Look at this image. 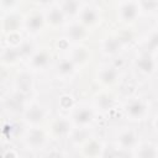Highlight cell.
Instances as JSON below:
<instances>
[{
  "label": "cell",
  "instance_id": "obj_1",
  "mask_svg": "<svg viewBox=\"0 0 158 158\" xmlns=\"http://www.w3.org/2000/svg\"><path fill=\"white\" fill-rule=\"evenodd\" d=\"M149 101L142 96H131L122 105V112L125 117L131 122H139L149 115Z\"/></svg>",
  "mask_w": 158,
  "mask_h": 158
},
{
  "label": "cell",
  "instance_id": "obj_2",
  "mask_svg": "<svg viewBox=\"0 0 158 158\" xmlns=\"http://www.w3.org/2000/svg\"><path fill=\"white\" fill-rule=\"evenodd\" d=\"M139 141V133L135 127L122 126L114 135V148L117 151H133Z\"/></svg>",
  "mask_w": 158,
  "mask_h": 158
},
{
  "label": "cell",
  "instance_id": "obj_3",
  "mask_svg": "<svg viewBox=\"0 0 158 158\" xmlns=\"http://www.w3.org/2000/svg\"><path fill=\"white\" fill-rule=\"evenodd\" d=\"M49 135L41 126H28L22 135V143L30 151H41L47 147Z\"/></svg>",
  "mask_w": 158,
  "mask_h": 158
},
{
  "label": "cell",
  "instance_id": "obj_4",
  "mask_svg": "<svg viewBox=\"0 0 158 158\" xmlns=\"http://www.w3.org/2000/svg\"><path fill=\"white\" fill-rule=\"evenodd\" d=\"M68 117L73 127H84L89 128L94 125L96 118V112L91 105L88 104H77L72 111L68 114Z\"/></svg>",
  "mask_w": 158,
  "mask_h": 158
},
{
  "label": "cell",
  "instance_id": "obj_5",
  "mask_svg": "<svg viewBox=\"0 0 158 158\" xmlns=\"http://www.w3.org/2000/svg\"><path fill=\"white\" fill-rule=\"evenodd\" d=\"M118 104L116 94L111 89H100L94 96L91 106L96 114L107 115L116 109Z\"/></svg>",
  "mask_w": 158,
  "mask_h": 158
},
{
  "label": "cell",
  "instance_id": "obj_6",
  "mask_svg": "<svg viewBox=\"0 0 158 158\" xmlns=\"http://www.w3.org/2000/svg\"><path fill=\"white\" fill-rule=\"evenodd\" d=\"M101 20H102V16H101L100 7L95 2H83L80 11L75 19V21H78L89 31L98 27Z\"/></svg>",
  "mask_w": 158,
  "mask_h": 158
},
{
  "label": "cell",
  "instance_id": "obj_7",
  "mask_svg": "<svg viewBox=\"0 0 158 158\" xmlns=\"http://www.w3.org/2000/svg\"><path fill=\"white\" fill-rule=\"evenodd\" d=\"M121 78L120 68L112 63H104L96 68L95 80L102 89H111Z\"/></svg>",
  "mask_w": 158,
  "mask_h": 158
},
{
  "label": "cell",
  "instance_id": "obj_8",
  "mask_svg": "<svg viewBox=\"0 0 158 158\" xmlns=\"http://www.w3.org/2000/svg\"><path fill=\"white\" fill-rule=\"evenodd\" d=\"M115 10H116L117 20L121 23H123V25H132V23H135L138 20L139 15H141V10H139L137 0L118 1L115 5Z\"/></svg>",
  "mask_w": 158,
  "mask_h": 158
},
{
  "label": "cell",
  "instance_id": "obj_9",
  "mask_svg": "<svg viewBox=\"0 0 158 158\" xmlns=\"http://www.w3.org/2000/svg\"><path fill=\"white\" fill-rule=\"evenodd\" d=\"M48 116L47 107L38 101H30L22 110V117L27 126H40Z\"/></svg>",
  "mask_w": 158,
  "mask_h": 158
},
{
  "label": "cell",
  "instance_id": "obj_10",
  "mask_svg": "<svg viewBox=\"0 0 158 158\" xmlns=\"http://www.w3.org/2000/svg\"><path fill=\"white\" fill-rule=\"evenodd\" d=\"M26 60L28 67L27 69H30L31 72H43L52 63V53L46 47L36 48Z\"/></svg>",
  "mask_w": 158,
  "mask_h": 158
},
{
  "label": "cell",
  "instance_id": "obj_11",
  "mask_svg": "<svg viewBox=\"0 0 158 158\" xmlns=\"http://www.w3.org/2000/svg\"><path fill=\"white\" fill-rule=\"evenodd\" d=\"M72 128H73V125L68 116L57 115L51 118L47 132H48L49 137H52L54 139H62V138L68 137Z\"/></svg>",
  "mask_w": 158,
  "mask_h": 158
},
{
  "label": "cell",
  "instance_id": "obj_12",
  "mask_svg": "<svg viewBox=\"0 0 158 158\" xmlns=\"http://www.w3.org/2000/svg\"><path fill=\"white\" fill-rule=\"evenodd\" d=\"M44 27H46V21H44L43 10L32 9L26 15H23L22 28H25V31H27L28 33L38 35L40 32L43 31Z\"/></svg>",
  "mask_w": 158,
  "mask_h": 158
},
{
  "label": "cell",
  "instance_id": "obj_13",
  "mask_svg": "<svg viewBox=\"0 0 158 158\" xmlns=\"http://www.w3.org/2000/svg\"><path fill=\"white\" fill-rule=\"evenodd\" d=\"M125 43H126L125 38L118 33L107 35L106 37L102 38L100 43V52L105 57H115L122 51Z\"/></svg>",
  "mask_w": 158,
  "mask_h": 158
},
{
  "label": "cell",
  "instance_id": "obj_14",
  "mask_svg": "<svg viewBox=\"0 0 158 158\" xmlns=\"http://www.w3.org/2000/svg\"><path fill=\"white\" fill-rule=\"evenodd\" d=\"M135 67H136L137 72H139L142 75L149 77V75L154 74L156 68H157L156 53L148 52L147 49L141 51L135 58Z\"/></svg>",
  "mask_w": 158,
  "mask_h": 158
},
{
  "label": "cell",
  "instance_id": "obj_15",
  "mask_svg": "<svg viewBox=\"0 0 158 158\" xmlns=\"http://www.w3.org/2000/svg\"><path fill=\"white\" fill-rule=\"evenodd\" d=\"M44 21L46 26H49L51 28H64V26L68 23L67 17L62 12V10L57 6L56 2H51L47 5L46 9H43Z\"/></svg>",
  "mask_w": 158,
  "mask_h": 158
},
{
  "label": "cell",
  "instance_id": "obj_16",
  "mask_svg": "<svg viewBox=\"0 0 158 158\" xmlns=\"http://www.w3.org/2000/svg\"><path fill=\"white\" fill-rule=\"evenodd\" d=\"M89 35V30H86L83 25H80L78 21H68V23L64 26V38L70 44H78L81 43Z\"/></svg>",
  "mask_w": 158,
  "mask_h": 158
},
{
  "label": "cell",
  "instance_id": "obj_17",
  "mask_svg": "<svg viewBox=\"0 0 158 158\" xmlns=\"http://www.w3.org/2000/svg\"><path fill=\"white\" fill-rule=\"evenodd\" d=\"M77 67L78 69L86 65L90 59H91V51L88 46L83 43L78 44H72L70 48L68 49V56H67Z\"/></svg>",
  "mask_w": 158,
  "mask_h": 158
},
{
  "label": "cell",
  "instance_id": "obj_18",
  "mask_svg": "<svg viewBox=\"0 0 158 158\" xmlns=\"http://www.w3.org/2000/svg\"><path fill=\"white\" fill-rule=\"evenodd\" d=\"M105 147V143L99 137L93 136L84 144H81L79 149L81 157L84 158H102Z\"/></svg>",
  "mask_w": 158,
  "mask_h": 158
},
{
  "label": "cell",
  "instance_id": "obj_19",
  "mask_svg": "<svg viewBox=\"0 0 158 158\" xmlns=\"http://www.w3.org/2000/svg\"><path fill=\"white\" fill-rule=\"evenodd\" d=\"M35 88V80L32 72L30 69H22L20 70L15 78H14V90L17 93H21L23 95H27L31 93Z\"/></svg>",
  "mask_w": 158,
  "mask_h": 158
},
{
  "label": "cell",
  "instance_id": "obj_20",
  "mask_svg": "<svg viewBox=\"0 0 158 158\" xmlns=\"http://www.w3.org/2000/svg\"><path fill=\"white\" fill-rule=\"evenodd\" d=\"M22 22H23V15L16 11V9L10 10L2 17L1 28L5 35L11 33V32H20L22 28Z\"/></svg>",
  "mask_w": 158,
  "mask_h": 158
},
{
  "label": "cell",
  "instance_id": "obj_21",
  "mask_svg": "<svg viewBox=\"0 0 158 158\" xmlns=\"http://www.w3.org/2000/svg\"><path fill=\"white\" fill-rule=\"evenodd\" d=\"M77 72H78V67L68 57L60 58L54 67V74L60 80H68L73 78Z\"/></svg>",
  "mask_w": 158,
  "mask_h": 158
},
{
  "label": "cell",
  "instance_id": "obj_22",
  "mask_svg": "<svg viewBox=\"0 0 158 158\" xmlns=\"http://www.w3.org/2000/svg\"><path fill=\"white\" fill-rule=\"evenodd\" d=\"M57 6L62 10V12L64 14V16L67 17L68 21H73L77 19L80 7L83 5V1H78V0H64V1H56Z\"/></svg>",
  "mask_w": 158,
  "mask_h": 158
},
{
  "label": "cell",
  "instance_id": "obj_23",
  "mask_svg": "<svg viewBox=\"0 0 158 158\" xmlns=\"http://www.w3.org/2000/svg\"><path fill=\"white\" fill-rule=\"evenodd\" d=\"M90 128H91V127H89V128H84V127H73L67 138L70 141V143H72L74 147H78V148H79V147H80L81 144H84L90 137L94 136Z\"/></svg>",
  "mask_w": 158,
  "mask_h": 158
},
{
  "label": "cell",
  "instance_id": "obj_24",
  "mask_svg": "<svg viewBox=\"0 0 158 158\" xmlns=\"http://www.w3.org/2000/svg\"><path fill=\"white\" fill-rule=\"evenodd\" d=\"M135 158H157V144L152 141H143L137 144V147L133 149Z\"/></svg>",
  "mask_w": 158,
  "mask_h": 158
},
{
  "label": "cell",
  "instance_id": "obj_25",
  "mask_svg": "<svg viewBox=\"0 0 158 158\" xmlns=\"http://www.w3.org/2000/svg\"><path fill=\"white\" fill-rule=\"evenodd\" d=\"M21 53L19 51V47H5L0 54V60L5 65H14L19 60H21Z\"/></svg>",
  "mask_w": 158,
  "mask_h": 158
},
{
  "label": "cell",
  "instance_id": "obj_26",
  "mask_svg": "<svg viewBox=\"0 0 158 158\" xmlns=\"http://www.w3.org/2000/svg\"><path fill=\"white\" fill-rule=\"evenodd\" d=\"M77 105L75 100H74V96L69 93H64L62 94L60 96H58V107L62 110V111H67L68 114L72 111V109Z\"/></svg>",
  "mask_w": 158,
  "mask_h": 158
},
{
  "label": "cell",
  "instance_id": "obj_27",
  "mask_svg": "<svg viewBox=\"0 0 158 158\" xmlns=\"http://www.w3.org/2000/svg\"><path fill=\"white\" fill-rule=\"evenodd\" d=\"M138 6L141 14H156L158 10V1L157 0H138Z\"/></svg>",
  "mask_w": 158,
  "mask_h": 158
},
{
  "label": "cell",
  "instance_id": "obj_28",
  "mask_svg": "<svg viewBox=\"0 0 158 158\" xmlns=\"http://www.w3.org/2000/svg\"><path fill=\"white\" fill-rule=\"evenodd\" d=\"M42 158H67V154L64 151H62L59 148H52V149L47 151Z\"/></svg>",
  "mask_w": 158,
  "mask_h": 158
}]
</instances>
